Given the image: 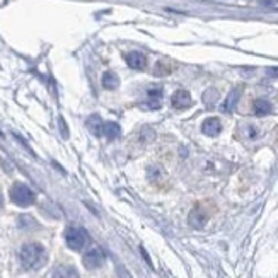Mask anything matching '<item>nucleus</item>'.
<instances>
[{
    "label": "nucleus",
    "instance_id": "nucleus-1",
    "mask_svg": "<svg viewBox=\"0 0 278 278\" xmlns=\"http://www.w3.org/2000/svg\"><path fill=\"white\" fill-rule=\"evenodd\" d=\"M46 249L38 243L24 244L19 251V260L26 270H40L46 263Z\"/></svg>",
    "mask_w": 278,
    "mask_h": 278
},
{
    "label": "nucleus",
    "instance_id": "nucleus-15",
    "mask_svg": "<svg viewBox=\"0 0 278 278\" xmlns=\"http://www.w3.org/2000/svg\"><path fill=\"white\" fill-rule=\"evenodd\" d=\"M103 125H104V121L101 120L98 115H92L87 120V126L96 133V135H101V132H103Z\"/></svg>",
    "mask_w": 278,
    "mask_h": 278
},
{
    "label": "nucleus",
    "instance_id": "nucleus-10",
    "mask_svg": "<svg viewBox=\"0 0 278 278\" xmlns=\"http://www.w3.org/2000/svg\"><path fill=\"white\" fill-rule=\"evenodd\" d=\"M51 278H79L77 270L70 265H62L53 271Z\"/></svg>",
    "mask_w": 278,
    "mask_h": 278
},
{
    "label": "nucleus",
    "instance_id": "nucleus-9",
    "mask_svg": "<svg viewBox=\"0 0 278 278\" xmlns=\"http://www.w3.org/2000/svg\"><path fill=\"white\" fill-rule=\"evenodd\" d=\"M205 222H207V213L203 212V208L201 207H195L193 210H191L190 213V224L193 227H203L205 226Z\"/></svg>",
    "mask_w": 278,
    "mask_h": 278
},
{
    "label": "nucleus",
    "instance_id": "nucleus-5",
    "mask_svg": "<svg viewBox=\"0 0 278 278\" xmlns=\"http://www.w3.org/2000/svg\"><path fill=\"white\" fill-rule=\"evenodd\" d=\"M191 104H193L191 96L188 90H184V89L176 90L173 94V98H171V106H173L174 109H186V108H190Z\"/></svg>",
    "mask_w": 278,
    "mask_h": 278
},
{
    "label": "nucleus",
    "instance_id": "nucleus-7",
    "mask_svg": "<svg viewBox=\"0 0 278 278\" xmlns=\"http://www.w3.org/2000/svg\"><path fill=\"white\" fill-rule=\"evenodd\" d=\"M201 132L208 137H217L222 132V123L218 118H207L201 125Z\"/></svg>",
    "mask_w": 278,
    "mask_h": 278
},
{
    "label": "nucleus",
    "instance_id": "nucleus-4",
    "mask_svg": "<svg viewBox=\"0 0 278 278\" xmlns=\"http://www.w3.org/2000/svg\"><path fill=\"white\" fill-rule=\"evenodd\" d=\"M106 254L101 248H92L84 254V266L89 270H98L104 265Z\"/></svg>",
    "mask_w": 278,
    "mask_h": 278
},
{
    "label": "nucleus",
    "instance_id": "nucleus-14",
    "mask_svg": "<svg viewBox=\"0 0 278 278\" xmlns=\"http://www.w3.org/2000/svg\"><path fill=\"white\" fill-rule=\"evenodd\" d=\"M149 98H151V108H159L160 106V98H162V87H157L154 85L147 90Z\"/></svg>",
    "mask_w": 278,
    "mask_h": 278
},
{
    "label": "nucleus",
    "instance_id": "nucleus-13",
    "mask_svg": "<svg viewBox=\"0 0 278 278\" xmlns=\"http://www.w3.org/2000/svg\"><path fill=\"white\" fill-rule=\"evenodd\" d=\"M120 85V79L113 72H106L103 76V87L108 90H115Z\"/></svg>",
    "mask_w": 278,
    "mask_h": 278
},
{
    "label": "nucleus",
    "instance_id": "nucleus-6",
    "mask_svg": "<svg viewBox=\"0 0 278 278\" xmlns=\"http://www.w3.org/2000/svg\"><path fill=\"white\" fill-rule=\"evenodd\" d=\"M126 63H128V67L133 68V70H143L147 65V58L140 51H132L126 55Z\"/></svg>",
    "mask_w": 278,
    "mask_h": 278
},
{
    "label": "nucleus",
    "instance_id": "nucleus-3",
    "mask_svg": "<svg viewBox=\"0 0 278 278\" xmlns=\"http://www.w3.org/2000/svg\"><path fill=\"white\" fill-rule=\"evenodd\" d=\"M10 200H12L15 205L19 207H29L34 203V191L29 188L28 184H23V183H17L10 188Z\"/></svg>",
    "mask_w": 278,
    "mask_h": 278
},
{
    "label": "nucleus",
    "instance_id": "nucleus-17",
    "mask_svg": "<svg viewBox=\"0 0 278 278\" xmlns=\"http://www.w3.org/2000/svg\"><path fill=\"white\" fill-rule=\"evenodd\" d=\"M0 208H2V195H0Z\"/></svg>",
    "mask_w": 278,
    "mask_h": 278
},
{
    "label": "nucleus",
    "instance_id": "nucleus-12",
    "mask_svg": "<svg viewBox=\"0 0 278 278\" xmlns=\"http://www.w3.org/2000/svg\"><path fill=\"white\" fill-rule=\"evenodd\" d=\"M253 108H254V113L258 116H266L271 113V104H270V101H266V99H256Z\"/></svg>",
    "mask_w": 278,
    "mask_h": 278
},
{
    "label": "nucleus",
    "instance_id": "nucleus-8",
    "mask_svg": "<svg viewBox=\"0 0 278 278\" xmlns=\"http://www.w3.org/2000/svg\"><path fill=\"white\" fill-rule=\"evenodd\" d=\"M239 99H240V89L237 87V89H234V90L229 92V96H227L226 101H224V104H222V109L227 111V113H231V111L236 109Z\"/></svg>",
    "mask_w": 278,
    "mask_h": 278
},
{
    "label": "nucleus",
    "instance_id": "nucleus-2",
    "mask_svg": "<svg viewBox=\"0 0 278 278\" xmlns=\"http://www.w3.org/2000/svg\"><path fill=\"white\" fill-rule=\"evenodd\" d=\"M65 243L70 249L80 251L89 243V234L82 227L70 226V227H67V231H65Z\"/></svg>",
    "mask_w": 278,
    "mask_h": 278
},
{
    "label": "nucleus",
    "instance_id": "nucleus-16",
    "mask_svg": "<svg viewBox=\"0 0 278 278\" xmlns=\"http://www.w3.org/2000/svg\"><path fill=\"white\" fill-rule=\"evenodd\" d=\"M261 4H265V5H273V4H276L278 0H260Z\"/></svg>",
    "mask_w": 278,
    "mask_h": 278
},
{
    "label": "nucleus",
    "instance_id": "nucleus-11",
    "mask_svg": "<svg viewBox=\"0 0 278 278\" xmlns=\"http://www.w3.org/2000/svg\"><path fill=\"white\" fill-rule=\"evenodd\" d=\"M101 135H104L106 138L113 140V138L120 137V126L113 121H106L103 125V132H101Z\"/></svg>",
    "mask_w": 278,
    "mask_h": 278
}]
</instances>
